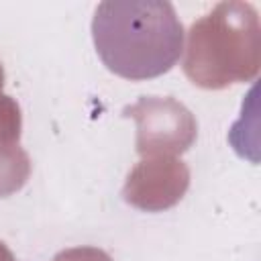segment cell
I'll return each instance as SVG.
<instances>
[{
	"label": "cell",
	"instance_id": "cell-1",
	"mask_svg": "<svg viewBox=\"0 0 261 261\" xmlns=\"http://www.w3.org/2000/svg\"><path fill=\"white\" fill-rule=\"evenodd\" d=\"M102 63L116 75L141 82L167 73L184 53V24L167 0H106L92 18Z\"/></svg>",
	"mask_w": 261,
	"mask_h": 261
},
{
	"label": "cell",
	"instance_id": "cell-10",
	"mask_svg": "<svg viewBox=\"0 0 261 261\" xmlns=\"http://www.w3.org/2000/svg\"><path fill=\"white\" fill-rule=\"evenodd\" d=\"M10 261H14V259H10Z\"/></svg>",
	"mask_w": 261,
	"mask_h": 261
},
{
	"label": "cell",
	"instance_id": "cell-8",
	"mask_svg": "<svg viewBox=\"0 0 261 261\" xmlns=\"http://www.w3.org/2000/svg\"><path fill=\"white\" fill-rule=\"evenodd\" d=\"M10 259H14V255H12L10 249L0 241V261H10Z\"/></svg>",
	"mask_w": 261,
	"mask_h": 261
},
{
	"label": "cell",
	"instance_id": "cell-9",
	"mask_svg": "<svg viewBox=\"0 0 261 261\" xmlns=\"http://www.w3.org/2000/svg\"><path fill=\"white\" fill-rule=\"evenodd\" d=\"M2 86H4V69H2V63H0V94H2Z\"/></svg>",
	"mask_w": 261,
	"mask_h": 261
},
{
	"label": "cell",
	"instance_id": "cell-4",
	"mask_svg": "<svg viewBox=\"0 0 261 261\" xmlns=\"http://www.w3.org/2000/svg\"><path fill=\"white\" fill-rule=\"evenodd\" d=\"M190 188V169L177 157H145L126 175L122 198L126 204L161 212L175 206Z\"/></svg>",
	"mask_w": 261,
	"mask_h": 261
},
{
	"label": "cell",
	"instance_id": "cell-7",
	"mask_svg": "<svg viewBox=\"0 0 261 261\" xmlns=\"http://www.w3.org/2000/svg\"><path fill=\"white\" fill-rule=\"evenodd\" d=\"M53 261H112V257L98 247H71L57 253Z\"/></svg>",
	"mask_w": 261,
	"mask_h": 261
},
{
	"label": "cell",
	"instance_id": "cell-5",
	"mask_svg": "<svg viewBox=\"0 0 261 261\" xmlns=\"http://www.w3.org/2000/svg\"><path fill=\"white\" fill-rule=\"evenodd\" d=\"M31 177V157L18 143H0V198L16 194Z\"/></svg>",
	"mask_w": 261,
	"mask_h": 261
},
{
	"label": "cell",
	"instance_id": "cell-6",
	"mask_svg": "<svg viewBox=\"0 0 261 261\" xmlns=\"http://www.w3.org/2000/svg\"><path fill=\"white\" fill-rule=\"evenodd\" d=\"M20 128L22 116L16 100L0 94V143H18Z\"/></svg>",
	"mask_w": 261,
	"mask_h": 261
},
{
	"label": "cell",
	"instance_id": "cell-3",
	"mask_svg": "<svg viewBox=\"0 0 261 261\" xmlns=\"http://www.w3.org/2000/svg\"><path fill=\"white\" fill-rule=\"evenodd\" d=\"M122 114L137 122V153L143 159L177 157L196 143V116L171 96H141Z\"/></svg>",
	"mask_w": 261,
	"mask_h": 261
},
{
	"label": "cell",
	"instance_id": "cell-2",
	"mask_svg": "<svg viewBox=\"0 0 261 261\" xmlns=\"http://www.w3.org/2000/svg\"><path fill=\"white\" fill-rule=\"evenodd\" d=\"M184 73L206 90L249 82L261 65V24L249 2L228 0L198 18L184 47Z\"/></svg>",
	"mask_w": 261,
	"mask_h": 261
}]
</instances>
